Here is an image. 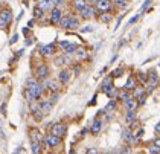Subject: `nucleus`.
<instances>
[{
  "label": "nucleus",
  "mask_w": 160,
  "mask_h": 154,
  "mask_svg": "<svg viewBox=\"0 0 160 154\" xmlns=\"http://www.w3.org/2000/svg\"><path fill=\"white\" fill-rule=\"evenodd\" d=\"M44 90L46 89H44L41 81H38L35 76L29 78L26 81V87H25V99L28 102H34V101H37V99H40L43 96Z\"/></svg>",
  "instance_id": "obj_1"
},
{
  "label": "nucleus",
  "mask_w": 160,
  "mask_h": 154,
  "mask_svg": "<svg viewBox=\"0 0 160 154\" xmlns=\"http://www.w3.org/2000/svg\"><path fill=\"white\" fill-rule=\"evenodd\" d=\"M78 12H79V18H82V20H90L93 17H99V11L95 8V5H86Z\"/></svg>",
  "instance_id": "obj_2"
},
{
  "label": "nucleus",
  "mask_w": 160,
  "mask_h": 154,
  "mask_svg": "<svg viewBox=\"0 0 160 154\" xmlns=\"http://www.w3.org/2000/svg\"><path fill=\"white\" fill-rule=\"evenodd\" d=\"M60 143H61V137H58V136L53 134V133L46 134L44 139H43V145H44L46 148H55V146H58Z\"/></svg>",
  "instance_id": "obj_3"
},
{
  "label": "nucleus",
  "mask_w": 160,
  "mask_h": 154,
  "mask_svg": "<svg viewBox=\"0 0 160 154\" xmlns=\"http://www.w3.org/2000/svg\"><path fill=\"white\" fill-rule=\"evenodd\" d=\"M49 75H50V69L48 64H44V63L38 64V67L35 69V78L38 81H44L46 78H49Z\"/></svg>",
  "instance_id": "obj_4"
},
{
  "label": "nucleus",
  "mask_w": 160,
  "mask_h": 154,
  "mask_svg": "<svg viewBox=\"0 0 160 154\" xmlns=\"http://www.w3.org/2000/svg\"><path fill=\"white\" fill-rule=\"evenodd\" d=\"M102 128H104V119L99 118V116H96V118L92 121V124L88 125V131H90L93 136L99 134V133L102 131Z\"/></svg>",
  "instance_id": "obj_5"
},
{
  "label": "nucleus",
  "mask_w": 160,
  "mask_h": 154,
  "mask_svg": "<svg viewBox=\"0 0 160 154\" xmlns=\"http://www.w3.org/2000/svg\"><path fill=\"white\" fill-rule=\"evenodd\" d=\"M95 8L101 12H111L113 9V0H96L95 2Z\"/></svg>",
  "instance_id": "obj_6"
},
{
  "label": "nucleus",
  "mask_w": 160,
  "mask_h": 154,
  "mask_svg": "<svg viewBox=\"0 0 160 154\" xmlns=\"http://www.w3.org/2000/svg\"><path fill=\"white\" fill-rule=\"evenodd\" d=\"M50 133L57 134L58 137H61L62 139V137L66 136V133H67V125H66V124H62V122H57V124H53V125H52Z\"/></svg>",
  "instance_id": "obj_7"
},
{
  "label": "nucleus",
  "mask_w": 160,
  "mask_h": 154,
  "mask_svg": "<svg viewBox=\"0 0 160 154\" xmlns=\"http://www.w3.org/2000/svg\"><path fill=\"white\" fill-rule=\"evenodd\" d=\"M61 17H62V9H61V8H58V6H53V8L50 9L49 22L52 24H58V22L61 20Z\"/></svg>",
  "instance_id": "obj_8"
},
{
  "label": "nucleus",
  "mask_w": 160,
  "mask_h": 154,
  "mask_svg": "<svg viewBox=\"0 0 160 154\" xmlns=\"http://www.w3.org/2000/svg\"><path fill=\"white\" fill-rule=\"evenodd\" d=\"M70 80H72V70L70 69H61L60 73H58V81H60V84L66 85V84L70 83Z\"/></svg>",
  "instance_id": "obj_9"
},
{
  "label": "nucleus",
  "mask_w": 160,
  "mask_h": 154,
  "mask_svg": "<svg viewBox=\"0 0 160 154\" xmlns=\"http://www.w3.org/2000/svg\"><path fill=\"white\" fill-rule=\"evenodd\" d=\"M101 92L107 98H116L118 95V89L113 85V84H105V85H101Z\"/></svg>",
  "instance_id": "obj_10"
},
{
  "label": "nucleus",
  "mask_w": 160,
  "mask_h": 154,
  "mask_svg": "<svg viewBox=\"0 0 160 154\" xmlns=\"http://www.w3.org/2000/svg\"><path fill=\"white\" fill-rule=\"evenodd\" d=\"M38 104H40V110H41L44 115H49L50 111H52V108H53V105H55L49 98H48V99H41V101L38 99Z\"/></svg>",
  "instance_id": "obj_11"
},
{
  "label": "nucleus",
  "mask_w": 160,
  "mask_h": 154,
  "mask_svg": "<svg viewBox=\"0 0 160 154\" xmlns=\"http://www.w3.org/2000/svg\"><path fill=\"white\" fill-rule=\"evenodd\" d=\"M41 83H43V85H44V89L49 90L50 93H52V92H60V81L57 83V81H53V80L46 78V80L41 81Z\"/></svg>",
  "instance_id": "obj_12"
},
{
  "label": "nucleus",
  "mask_w": 160,
  "mask_h": 154,
  "mask_svg": "<svg viewBox=\"0 0 160 154\" xmlns=\"http://www.w3.org/2000/svg\"><path fill=\"white\" fill-rule=\"evenodd\" d=\"M38 50H40V55H43V57H52V55H55L57 46L55 44H44V46H40Z\"/></svg>",
  "instance_id": "obj_13"
},
{
  "label": "nucleus",
  "mask_w": 160,
  "mask_h": 154,
  "mask_svg": "<svg viewBox=\"0 0 160 154\" xmlns=\"http://www.w3.org/2000/svg\"><path fill=\"white\" fill-rule=\"evenodd\" d=\"M122 139L125 141V142H128V143H136L139 139L134 136V133H133V130L128 127V128H125V130L122 131Z\"/></svg>",
  "instance_id": "obj_14"
},
{
  "label": "nucleus",
  "mask_w": 160,
  "mask_h": 154,
  "mask_svg": "<svg viewBox=\"0 0 160 154\" xmlns=\"http://www.w3.org/2000/svg\"><path fill=\"white\" fill-rule=\"evenodd\" d=\"M29 139H31V142H43L44 136L38 128H31L29 130Z\"/></svg>",
  "instance_id": "obj_15"
},
{
  "label": "nucleus",
  "mask_w": 160,
  "mask_h": 154,
  "mask_svg": "<svg viewBox=\"0 0 160 154\" xmlns=\"http://www.w3.org/2000/svg\"><path fill=\"white\" fill-rule=\"evenodd\" d=\"M73 55L78 61H84V59H88V50L86 48H82V46H78L76 50L73 52Z\"/></svg>",
  "instance_id": "obj_16"
},
{
  "label": "nucleus",
  "mask_w": 160,
  "mask_h": 154,
  "mask_svg": "<svg viewBox=\"0 0 160 154\" xmlns=\"http://www.w3.org/2000/svg\"><path fill=\"white\" fill-rule=\"evenodd\" d=\"M139 85V81L136 80V76H128L127 78V81H125V84H123V89H127V90H130V92H133L136 87Z\"/></svg>",
  "instance_id": "obj_17"
},
{
  "label": "nucleus",
  "mask_w": 160,
  "mask_h": 154,
  "mask_svg": "<svg viewBox=\"0 0 160 154\" xmlns=\"http://www.w3.org/2000/svg\"><path fill=\"white\" fill-rule=\"evenodd\" d=\"M0 18L5 20L6 23L9 24L12 22V11H11L9 8H2V9H0Z\"/></svg>",
  "instance_id": "obj_18"
},
{
  "label": "nucleus",
  "mask_w": 160,
  "mask_h": 154,
  "mask_svg": "<svg viewBox=\"0 0 160 154\" xmlns=\"http://www.w3.org/2000/svg\"><path fill=\"white\" fill-rule=\"evenodd\" d=\"M131 98V92L130 90H127V89H121V90H118V95H116V99L118 101H121V102H125L127 99H130Z\"/></svg>",
  "instance_id": "obj_19"
},
{
  "label": "nucleus",
  "mask_w": 160,
  "mask_h": 154,
  "mask_svg": "<svg viewBox=\"0 0 160 154\" xmlns=\"http://www.w3.org/2000/svg\"><path fill=\"white\" fill-rule=\"evenodd\" d=\"M123 107L127 108V110H137V107H139V101L136 99V98H130V99H127L125 102H122Z\"/></svg>",
  "instance_id": "obj_20"
},
{
  "label": "nucleus",
  "mask_w": 160,
  "mask_h": 154,
  "mask_svg": "<svg viewBox=\"0 0 160 154\" xmlns=\"http://www.w3.org/2000/svg\"><path fill=\"white\" fill-rule=\"evenodd\" d=\"M37 6H40L43 11H50L53 8V2L52 0H37Z\"/></svg>",
  "instance_id": "obj_21"
},
{
  "label": "nucleus",
  "mask_w": 160,
  "mask_h": 154,
  "mask_svg": "<svg viewBox=\"0 0 160 154\" xmlns=\"http://www.w3.org/2000/svg\"><path fill=\"white\" fill-rule=\"evenodd\" d=\"M123 119H125V122H127V124L133 122V121L137 119V111H136V110H127V111H125V115H123Z\"/></svg>",
  "instance_id": "obj_22"
},
{
  "label": "nucleus",
  "mask_w": 160,
  "mask_h": 154,
  "mask_svg": "<svg viewBox=\"0 0 160 154\" xmlns=\"http://www.w3.org/2000/svg\"><path fill=\"white\" fill-rule=\"evenodd\" d=\"M78 28H79V17L70 14V20H69V28L67 29H78Z\"/></svg>",
  "instance_id": "obj_23"
},
{
  "label": "nucleus",
  "mask_w": 160,
  "mask_h": 154,
  "mask_svg": "<svg viewBox=\"0 0 160 154\" xmlns=\"http://www.w3.org/2000/svg\"><path fill=\"white\" fill-rule=\"evenodd\" d=\"M113 6L119 11H123L128 6V0H113Z\"/></svg>",
  "instance_id": "obj_24"
},
{
  "label": "nucleus",
  "mask_w": 160,
  "mask_h": 154,
  "mask_svg": "<svg viewBox=\"0 0 160 154\" xmlns=\"http://www.w3.org/2000/svg\"><path fill=\"white\" fill-rule=\"evenodd\" d=\"M69 20H70V14H62L61 20L58 22V26L62 29H67L69 28Z\"/></svg>",
  "instance_id": "obj_25"
},
{
  "label": "nucleus",
  "mask_w": 160,
  "mask_h": 154,
  "mask_svg": "<svg viewBox=\"0 0 160 154\" xmlns=\"http://www.w3.org/2000/svg\"><path fill=\"white\" fill-rule=\"evenodd\" d=\"M116 107H118V99H116V98H110L108 104L105 105V111H107V113H111L113 110H116Z\"/></svg>",
  "instance_id": "obj_26"
},
{
  "label": "nucleus",
  "mask_w": 160,
  "mask_h": 154,
  "mask_svg": "<svg viewBox=\"0 0 160 154\" xmlns=\"http://www.w3.org/2000/svg\"><path fill=\"white\" fill-rule=\"evenodd\" d=\"M43 142H31V151L34 154H38L43 151Z\"/></svg>",
  "instance_id": "obj_27"
},
{
  "label": "nucleus",
  "mask_w": 160,
  "mask_h": 154,
  "mask_svg": "<svg viewBox=\"0 0 160 154\" xmlns=\"http://www.w3.org/2000/svg\"><path fill=\"white\" fill-rule=\"evenodd\" d=\"M145 93H147V92H145V89H143V87H140V85H137L134 90L131 92V96H133V98H136V99H139L140 96H143Z\"/></svg>",
  "instance_id": "obj_28"
},
{
  "label": "nucleus",
  "mask_w": 160,
  "mask_h": 154,
  "mask_svg": "<svg viewBox=\"0 0 160 154\" xmlns=\"http://www.w3.org/2000/svg\"><path fill=\"white\" fill-rule=\"evenodd\" d=\"M72 6H73V9L79 11L81 8L86 6V2H84V0H72Z\"/></svg>",
  "instance_id": "obj_29"
},
{
  "label": "nucleus",
  "mask_w": 160,
  "mask_h": 154,
  "mask_svg": "<svg viewBox=\"0 0 160 154\" xmlns=\"http://www.w3.org/2000/svg\"><path fill=\"white\" fill-rule=\"evenodd\" d=\"M111 17H113V15H111L110 12H101V15H99V20H101L102 23H108V22L111 20Z\"/></svg>",
  "instance_id": "obj_30"
},
{
  "label": "nucleus",
  "mask_w": 160,
  "mask_h": 154,
  "mask_svg": "<svg viewBox=\"0 0 160 154\" xmlns=\"http://www.w3.org/2000/svg\"><path fill=\"white\" fill-rule=\"evenodd\" d=\"M43 15H44V11L40 6H35L34 8V18H43Z\"/></svg>",
  "instance_id": "obj_31"
},
{
  "label": "nucleus",
  "mask_w": 160,
  "mask_h": 154,
  "mask_svg": "<svg viewBox=\"0 0 160 154\" xmlns=\"http://www.w3.org/2000/svg\"><path fill=\"white\" fill-rule=\"evenodd\" d=\"M136 80H137V81H140V83H147L148 81V73H143V72H139V73H137V76H136Z\"/></svg>",
  "instance_id": "obj_32"
},
{
  "label": "nucleus",
  "mask_w": 160,
  "mask_h": 154,
  "mask_svg": "<svg viewBox=\"0 0 160 154\" xmlns=\"http://www.w3.org/2000/svg\"><path fill=\"white\" fill-rule=\"evenodd\" d=\"M32 116H34V119H35V121H41V119L44 118V113L38 108V110H35V111H32Z\"/></svg>",
  "instance_id": "obj_33"
},
{
  "label": "nucleus",
  "mask_w": 160,
  "mask_h": 154,
  "mask_svg": "<svg viewBox=\"0 0 160 154\" xmlns=\"http://www.w3.org/2000/svg\"><path fill=\"white\" fill-rule=\"evenodd\" d=\"M148 153H151V154H159L160 153V148L156 145V143H152V145H149L148 146Z\"/></svg>",
  "instance_id": "obj_34"
},
{
  "label": "nucleus",
  "mask_w": 160,
  "mask_h": 154,
  "mask_svg": "<svg viewBox=\"0 0 160 154\" xmlns=\"http://www.w3.org/2000/svg\"><path fill=\"white\" fill-rule=\"evenodd\" d=\"M122 75H123V67H118L116 70H113V73H111L113 78H119V76H122Z\"/></svg>",
  "instance_id": "obj_35"
},
{
  "label": "nucleus",
  "mask_w": 160,
  "mask_h": 154,
  "mask_svg": "<svg viewBox=\"0 0 160 154\" xmlns=\"http://www.w3.org/2000/svg\"><path fill=\"white\" fill-rule=\"evenodd\" d=\"M58 98H60V92H52V93H50V96H49V99L53 102V104L58 101Z\"/></svg>",
  "instance_id": "obj_36"
},
{
  "label": "nucleus",
  "mask_w": 160,
  "mask_h": 154,
  "mask_svg": "<svg viewBox=\"0 0 160 154\" xmlns=\"http://www.w3.org/2000/svg\"><path fill=\"white\" fill-rule=\"evenodd\" d=\"M52 2H53V6H58V8H61L66 3V0H52Z\"/></svg>",
  "instance_id": "obj_37"
},
{
  "label": "nucleus",
  "mask_w": 160,
  "mask_h": 154,
  "mask_svg": "<svg viewBox=\"0 0 160 154\" xmlns=\"http://www.w3.org/2000/svg\"><path fill=\"white\" fill-rule=\"evenodd\" d=\"M105 84H113V76H107V78H104V81H102V85H105Z\"/></svg>",
  "instance_id": "obj_38"
},
{
  "label": "nucleus",
  "mask_w": 160,
  "mask_h": 154,
  "mask_svg": "<svg viewBox=\"0 0 160 154\" xmlns=\"http://www.w3.org/2000/svg\"><path fill=\"white\" fill-rule=\"evenodd\" d=\"M137 101H139V105H143V104L147 102V93H145L143 96H140V98H139Z\"/></svg>",
  "instance_id": "obj_39"
},
{
  "label": "nucleus",
  "mask_w": 160,
  "mask_h": 154,
  "mask_svg": "<svg viewBox=\"0 0 160 154\" xmlns=\"http://www.w3.org/2000/svg\"><path fill=\"white\" fill-rule=\"evenodd\" d=\"M139 18H140V12H139L137 15H134L133 18H130V22H128V24H133V23H136V22L139 20Z\"/></svg>",
  "instance_id": "obj_40"
},
{
  "label": "nucleus",
  "mask_w": 160,
  "mask_h": 154,
  "mask_svg": "<svg viewBox=\"0 0 160 154\" xmlns=\"http://www.w3.org/2000/svg\"><path fill=\"white\" fill-rule=\"evenodd\" d=\"M72 70H73L75 75H79L81 73V67L79 66H72Z\"/></svg>",
  "instance_id": "obj_41"
},
{
  "label": "nucleus",
  "mask_w": 160,
  "mask_h": 154,
  "mask_svg": "<svg viewBox=\"0 0 160 154\" xmlns=\"http://www.w3.org/2000/svg\"><path fill=\"white\" fill-rule=\"evenodd\" d=\"M6 28H8V23H6L5 20H2V18H0V29H3V31H5Z\"/></svg>",
  "instance_id": "obj_42"
},
{
  "label": "nucleus",
  "mask_w": 160,
  "mask_h": 154,
  "mask_svg": "<svg viewBox=\"0 0 160 154\" xmlns=\"http://www.w3.org/2000/svg\"><path fill=\"white\" fill-rule=\"evenodd\" d=\"M134 136H136V137H137V139H139V137H142V136H143V130L140 128V130L137 131V133H134Z\"/></svg>",
  "instance_id": "obj_43"
},
{
  "label": "nucleus",
  "mask_w": 160,
  "mask_h": 154,
  "mask_svg": "<svg viewBox=\"0 0 160 154\" xmlns=\"http://www.w3.org/2000/svg\"><path fill=\"white\" fill-rule=\"evenodd\" d=\"M93 31V28L92 26H88V28H84V29H81V32H92Z\"/></svg>",
  "instance_id": "obj_44"
},
{
  "label": "nucleus",
  "mask_w": 160,
  "mask_h": 154,
  "mask_svg": "<svg viewBox=\"0 0 160 154\" xmlns=\"http://www.w3.org/2000/svg\"><path fill=\"white\" fill-rule=\"evenodd\" d=\"M17 40H18V35L15 34V35H12V38H11V41H9V43H11V44H14V43H15Z\"/></svg>",
  "instance_id": "obj_45"
},
{
  "label": "nucleus",
  "mask_w": 160,
  "mask_h": 154,
  "mask_svg": "<svg viewBox=\"0 0 160 154\" xmlns=\"http://www.w3.org/2000/svg\"><path fill=\"white\" fill-rule=\"evenodd\" d=\"M154 143H156V145H157V146L160 148V136H157V137L154 139Z\"/></svg>",
  "instance_id": "obj_46"
},
{
  "label": "nucleus",
  "mask_w": 160,
  "mask_h": 154,
  "mask_svg": "<svg viewBox=\"0 0 160 154\" xmlns=\"http://www.w3.org/2000/svg\"><path fill=\"white\" fill-rule=\"evenodd\" d=\"M84 2H86V5H95L96 0H84Z\"/></svg>",
  "instance_id": "obj_47"
},
{
  "label": "nucleus",
  "mask_w": 160,
  "mask_h": 154,
  "mask_svg": "<svg viewBox=\"0 0 160 154\" xmlns=\"http://www.w3.org/2000/svg\"><path fill=\"white\" fill-rule=\"evenodd\" d=\"M154 130H156V133H159V134H160V122L156 125V127H154Z\"/></svg>",
  "instance_id": "obj_48"
},
{
  "label": "nucleus",
  "mask_w": 160,
  "mask_h": 154,
  "mask_svg": "<svg viewBox=\"0 0 160 154\" xmlns=\"http://www.w3.org/2000/svg\"><path fill=\"white\" fill-rule=\"evenodd\" d=\"M87 153H98V150L96 148H90V150H87Z\"/></svg>",
  "instance_id": "obj_49"
},
{
  "label": "nucleus",
  "mask_w": 160,
  "mask_h": 154,
  "mask_svg": "<svg viewBox=\"0 0 160 154\" xmlns=\"http://www.w3.org/2000/svg\"><path fill=\"white\" fill-rule=\"evenodd\" d=\"M87 133H88V128H84V130L81 131V136H86Z\"/></svg>",
  "instance_id": "obj_50"
},
{
  "label": "nucleus",
  "mask_w": 160,
  "mask_h": 154,
  "mask_svg": "<svg viewBox=\"0 0 160 154\" xmlns=\"http://www.w3.org/2000/svg\"><path fill=\"white\" fill-rule=\"evenodd\" d=\"M5 110H6V104H2V113H3V115H5V113H6V111H5Z\"/></svg>",
  "instance_id": "obj_51"
},
{
  "label": "nucleus",
  "mask_w": 160,
  "mask_h": 154,
  "mask_svg": "<svg viewBox=\"0 0 160 154\" xmlns=\"http://www.w3.org/2000/svg\"><path fill=\"white\" fill-rule=\"evenodd\" d=\"M34 22H35V20H31V22L28 23V26H29V28H32V24H34Z\"/></svg>",
  "instance_id": "obj_52"
},
{
  "label": "nucleus",
  "mask_w": 160,
  "mask_h": 154,
  "mask_svg": "<svg viewBox=\"0 0 160 154\" xmlns=\"http://www.w3.org/2000/svg\"><path fill=\"white\" fill-rule=\"evenodd\" d=\"M0 9H2V2H0Z\"/></svg>",
  "instance_id": "obj_53"
}]
</instances>
